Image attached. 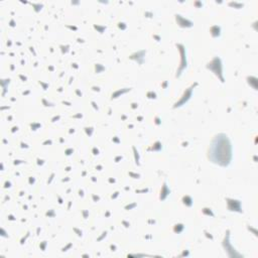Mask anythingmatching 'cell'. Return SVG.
<instances>
[{
    "mask_svg": "<svg viewBox=\"0 0 258 258\" xmlns=\"http://www.w3.org/2000/svg\"><path fill=\"white\" fill-rule=\"evenodd\" d=\"M211 158L215 162L222 165H225L229 162L231 158V149L230 143L225 136H219L213 142L211 148Z\"/></svg>",
    "mask_w": 258,
    "mask_h": 258,
    "instance_id": "6da1fadb",
    "label": "cell"
}]
</instances>
